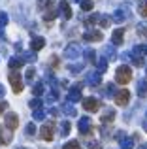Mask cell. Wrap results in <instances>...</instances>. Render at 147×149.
<instances>
[{
    "mask_svg": "<svg viewBox=\"0 0 147 149\" xmlns=\"http://www.w3.org/2000/svg\"><path fill=\"white\" fill-rule=\"evenodd\" d=\"M68 100H70V102L81 100V85H74L70 91H68Z\"/></svg>",
    "mask_w": 147,
    "mask_h": 149,
    "instance_id": "obj_12",
    "label": "cell"
},
{
    "mask_svg": "<svg viewBox=\"0 0 147 149\" xmlns=\"http://www.w3.org/2000/svg\"><path fill=\"white\" fill-rule=\"evenodd\" d=\"M115 119V111H113V109H107V111L106 113H104V115L102 117H100V121H102V123L104 125H107V123H111V121H113Z\"/></svg>",
    "mask_w": 147,
    "mask_h": 149,
    "instance_id": "obj_18",
    "label": "cell"
},
{
    "mask_svg": "<svg viewBox=\"0 0 147 149\" xmlns=\"http://www.w3.org/2000/svg\"><path fill=\"white\" fill-rule=\"evenodd\" d=\"M59 10H60V13H62V17H64V19H70V17H72V8L68 6L66 0H62V2L59 4Z\"/></svg>",
    "mask_w": 147,
    "mask_h": 149,
    "instance_id": "obj_15",
    "label": "cell"
},
{
    "mask_svg": "<svg viewBox=\"0 0 147 149\" xmlns=\"http://www.w3.org/2000/svg\"><path fill=\"white\" fill-rule=\"evenodd\" d=\"M74 2H79V0H74Z\"/></svg>",
    "mask_w": 147,
    "mask_h": 149,
    "instance_id": "obj_53",
    "label": "cell"
},
{
    "mask_svg": "<svg viewBox=\"0 0 147 149\" xmlns=\"http://www.w3.org/2000/svg\"><path fill=\"white\" fill-rule=\"evenodd\" d=\"M70 130H72L70 121H62V125H60V134H62V136H68V134H70Z\"/></svg>",
    "mask_w": 147,
    "mask_h": 149,
    "instance_id": "obj_23",
    "label": "cell"
},
{
    "mask_svg": "<svg viewBox=\"0 0 147 149\" xmlns=\"http://www.w3.org/2000/svg\"><path fill=\"white\" fill-rule=\"evenodd\" d=\"M92 6H94L92 0H83V2H81V11H91Z\"/></svg>",
    "mask_w": 147,
    "mask_h": 149,
    "instance_id": "obj_28",
    "label": "cell"
},
{
    "mask_svg": "<svg viewBox=\"0 0 147 149\" xmlns=\"http://www.w3.org/2000/svg\"><path fill=\"white\" fill-rule=\"evenodd\" d=\"M138 96H147V77H144V79L138 81Z\"/></svg>",
    "mask_w": 147,
    "mask_h": 149,
    "instance_id": "obj_16",
    "label": "cell"
},
{
    "mask_svg": "<svg viewBox=\"0 0 147 149\" xmlns=\"http://www.w3.org/2000/svg\"><path fill=\"white\" fill-rule=\"evenodd\" d=\"M51 6H53V0H38V10H42V11H45Z\"/></svg>",
    "mask_w": 147,
    "mask_h": 149,
    "instance_id": "obj_26",
    "label": "cell"
},
{
    "mask_svg": "<svg viewBox=\"0 0 147 149\" xmlns=\"http://www.w3.org/2000/svg\"><path fill=\"white\" fill-rule=\"evenodd\" d=\"M2 96H4V87L0 85V98H2Z\"/></svg>",
    "mask_w": 147,
    "mask_h": 149,
    "instance_id": "obj_49",
    "label": "cell"
},
{
    "mask_svg": "<svg viewBox=\"0 0 147 149\" xmlns=\"http://www.w3.org/2000/svg\"><path fill=\"white\" fill-rule=\"evenodd\" d=\"M126 19V10H115V13H113V21L115 23H123Z\"/></svg>",
    "mask_w": 147,
    "mask_h": 149,
    "instance_id": "obj_17",
    "label": "cell"
},
{
    "mask_svg": "<svg viewBox=\"0 0 147 149\" xmlns=\"http://www.w3.org/2000/svg\"><path fill=\"white\" fill-rule=\"evenodd\" d=\"M140 149H147V143H141V147Z\"/></svg>",
    "mask_w": 147,
    "mask_h": 149,
    "instance_id": "obj_50",
    "label": "cell"
},
{
    "mask_svg": "<svg viewBox=\"0 0 147 149\" xmlns=\"http://www.w3.org/2000/svg\"><path fill=\"white\" fill-rule=\"evenodd\" d=\"M57 17V10H55V8H47V10H45V15H44V19H45V21H53V19H55Z\"/></svg>",
    "mask_w": 147,
    "mask_h": 149,
    "instance_id": "obj_22",
    "label": "cell"
},
{
    "mask_svg": "<svg viewBox=\"0 0 147 149\" xmlns=\"http://www.w3.org/2000/svg\"><path fill=\"white\" fill-rule=\"evenodd\" d=\"M94 64L98 66V72L102 74V72H106V70H107V58H106V57H100L98 61L94 62Z\"/></svg>",
    "mask_w": 147,
    "mask_h": 149,
    "instance_id": "obj_21",
    "label": "cell"
},
{
    "mask_svg": "<svg viewBox=\"0 0 147 149\" xmlns=\"http://www.w3.org/2000/svg\"><path fill=\"white\" fill-rule=\"evenodd\" d=\"M11 142V130L6 127H0V146H8Z\"/></svg>",
    "mask_w": 147,
    "mask_h": 149,
    "instance_id": "obj_10",
    "label": "cell"
},
{
    "mask_svg": "<svg viewBox=\"0 0 147 149\" xmlns=\"http://www.w3.org/2000/svg\"><path fill=\"white\" fill-rule=\"evenodd\" d=\"M98 19H100V26H104V29H106V26H110V17L102 15V17H98Z\"/></svg>",
    "mask_w": 147,
    "mask_h": 149,
    "instance_id": "obj_39",
    "label": "cell"
},
{
    "mask_svg": "<svg viewBox=\"0 0 147 149\" xmlns=\"http://www.w3.org/2000/svg\"><path fill=\"white\" fill-rule=\"evenodd\" d=\"M21 149H28V147H21Z\"/></svg>",
    "mask_w": 147,
    "mask_h": 149,
    "instance_id": "obj_52",
    "label": "cell"
},
{
    "mask_svg": "<svg viewBox=\"0 0 147 149\" xmlns=\"http://www.w3.org/2000/svg\"><path fill=\"white\" fill-rule=\"evenodd\" d=\"M130 79H132V70H130V66H126V64L119 66L117 72H115V81L121 83V85H126Z\"/></svg>",
    "mask_w": 147,
    "mask_h": 149,
    "instance_id": "obj_1",
    "label": "cell"
},
{
    "mask_svg": "<svg viewBox=\"0 0 147 149\" xmlns=\"http://www.w3.org/2000/svg\"><path fill=\"white\" fill-rule=\"evenodd\" d=\"M144 127H145V132H147V121H145V123H144Z\"/></svg>",
    "mask_w": 147,
    "mask_h": 149,
    "instance_id": "obj_51",
    "label": "cell"
},
{
    "mask_svg": "<svg viewBox=\"0 0 147 149\" xmlns=\"http://www.w3.org/2000/svg\"><path fill=\"white\" fill-rule=\"evenodd\" d=\"M87 58H89L91 62H96V53H94L92 49H89V51H87Z\"/></svg>",
    "mask_w": 147,
    "mask_h": 149,
    "instance_id": "obj_42",
    "label": "cell"
},
{
    "mask_svg": "<svg viewBox=\"0 0 147 149\" xmlns=\"http://www.w3.org/2000/svg\"><path fill=\"white\" fill-rule=\"evenodd\" d=\"M77 128H79V132L83 136H89V134H92V123H91V119L89 117H81L79 119V123H77Z\"/></svg>",
    "mask_w": 147,
    "mask_h": 149,
    "instance_id": "obj_4",
    "label": "cell"
},
{
    "mask_svg": "<svg viewBox=\"0 0 147 149\" xmlns=\"http://www.w3.org/2000/svg\"><path fill=\"white\" fill-rule=\"evenodd\" d=\"M70 72H74V74L81 72V64H72V66H70Z\"/></svg>",
    "mask_w": 147,
    "mask_h": 149,
    "instance_id": "obj_44",
    "label": "cell"
},
{
    "mask_svg": "<svg viewBox=\"0 0 147 149\" xmlns=\"http://www.w3.org/2000/svg\"><path fill=\"white\" fill-rule=\"evenodd\" d=\"M147 55V45H136L132 51V57H145Z\"/></svg>",
    "mask_w": 147,
    "mask_h": 149,
    "instance_id": "obj_19",
    "label": "cell"
},
{
    "mask_svg": "<svg viewBox=\"0 0 147 149\" xmlns=\"http://www.w3.org/2000/svg\"><path fill=\"white\" fill-rule=\"evenodd\" d=\"M49 64H51V66H53V68H57V66H59V58H57V57H55V55H53V57H51V58H49Z\"/></svg>",
    "mask_w": 147,
    "mask_h": 149,
    "instance_id": "obj_43",
    "label": "cell"
},
{
    "mask_svg": "<svg viewBox=\"0 0 147 149\" xmlns=\"http://www.w3.org/2000/svg\"><path fill=\"white\" fill-rule=\"evenodd\" d=\"M62 149H81V143L77 140H70V142H66L62 146Z\"/></svg>",
    "mask_w": 147,
    "mask_h": 149,
    "instance_id": "obj_27",
    "label": "cell"
},
{
    "mask_svg": "<svg viewBox=\"0 0 147 149\" xmlns=\"http://www.w3.org/2000/svg\"><path fill=\"white\" fill-rule=\"evenodd\" d=\"M64 55H66V58H77L81 55V47L77 44H70L66 49H64Z\"/></svg>",
    "mask_w": 147,
    "mask_h": 149,
    "instance_id": "obj_8",
    "label": "cell"
},
{
    "mask_svg": "<svg viewBox=\"0 0 147 149\" xmlns=\"http://www.w3.org/2000/svg\"><path fill=\"white\" fill-rule=\"evenodd\" d=\"M49 113H51L53 117H57V115H59V109H51V111H49Z\"/></svg>",
    "mask_w": 147,
    "mask_h": 149,
    "instance_id": "obj_48",
    "label": "cell"
},
{
    "mask_svg": "<svg viewBox=\"0 0 147 149\" xmlns=\"http://www.w3.org/2000/svg\"><path fill=\"white\" fill-rule=\"evenodd\" d=\"M138 11H140V15H144V17H147V0H144V2H140V6H138Z\"/></svg>",
    "mask_w": 147,
    "mask_h": 149,
    "instance_id": "obj_31",
    "label": "cell"
},
{
    "mask_svg": "<svg viewBox=\"0 0 147 149\" xmlns=\"http://www.w3.org/2000/svg\"><path fill=\"white\" fill-rule=\"evenodd\" d=\"M19 57H21L23 62H32L34 61V51H32V53H21Z\"/></svg>",
    "mask_w": 147,
    "mask_h": 149,
    "instance_id": "obj_30",
    "label": "cell"
},
{
    "mask_svg": "<svg viewBox=\"0 0 147 149\" xmlns=\"http://www.w3.org/2000/svg\"><path fill=\"white\" fill-rule=\"evenodd\" d=\"M4 123H6V128H10V130H15V128L19 127V117H17V113L8 111L6 117H4Z\"/></svg>",
    "mask_w": 147,
    "mask_h": 149,
    "instance_id": "obj_5",
    "label": "cell"
},
{
    "mask_svg": "<svg viewBox=\"0 0 147 149\" xmlns=\"http://www.w3.org/2000/svg\"><path fill=\"white\" fill-rule=\"evenodd\" d=\"M26 134H28V136H34V134H36V127H34V123H28V125H26Z\"/></svg>",
    "mask_w": 147,
    "mask_h": 149,
    "instance_id": "obj_36",
    "label": "cell"
},
{
    "mask_svg": "<svg viewBox=\"0 0 147 149\" xmlns=\"http://www.w3.org/2000/svg\"><path fill=\"white\" fill-rule=\"evenodd\" d=\"M83 108L87 109V111H98V109H100V100L94 98V96L83 98Z\"/></svg>",
    "mask_w": 147,
    "mask_h": 149,
    "instance_id": "obj_7",
    "label": "cell"
},
{
    "mask_svg": "<svg viewBox=\"0 0 147 149\" xmlns=\"http://www.w3.org/2000/svg\"><path fill=\"white\" fill-rule=\"evenodd\" d=\"M47 100H49V102H55V100H59V91H57V89H53V91L49 93Z\"/></svg>",
    "mask_w": 147,
    "mask_h": 149,
    "instance_id": "obj_35",
    "label": "cell"
},
{
    "mask_svg": "<svg viewBox=\"0 0 147 149\" xmlns=\"http://www.w3.org/2000/svg\"><path fill=\"white\" fill-rule=\"evenodd\" d=\"M34 74H36V72H34V68H28V70H26V74H25L26 81H32L34 79Z\"/></svg>",
    "mask_w": 147,
    "mask_h": 149,
    "instance_id": "obj_40",
    "label": "cell"
},
{
    "mask_svg": "<svg viewBox=\"0 0 147 149\" xmlns=\"http://www.w3.org/2000/svg\"><path fill=\"white\" fill-rule=\"evenodd\" d=\"M32 93H34V96H42L44 95V83H36L34 89H32Z\"/></svg>",
    "mask_w": 147,
    "mask_h": 149,
    "instance_id": "obj_29",
    "label": "cell"
},
{
    "mask_svg": "<svg viewBox=\"0 0 147 149\" xmlns=\"http://www.w3.org/2000/svg\"><path fill=\"white\" fill-rule=\"evenodd\" d=\"M53 136H55V123H45L40 128V138L45 142H53Z\"/></svg>",
    "mask_w": 147,
    "mask_h": 149,
    "instance_id": "obj_2",
    "label": "cell"
},
{
    "mask_svg": "<svg viewBox=\"0 0 147 149\" xmlns=\"http://www.w3.org/2000/svg\"><path fill=\"white\" fill-rule=\"evenodd\" d=\"M4 109H8V104H6V102H2V104H0V111H4Z\"/></svg>",
    "mask_w": 147,
    "mask_h": 149,
    "instance_id": "obj_47",
    "label": "cell"
},
{
    "mask_svg": "<svg viewBox=\"0 0 147 149\" xmlns=\"http://www.w3.org/2000/svg\"><path fill=\"white\" fill-rule=\"evenodd\" d=\"M8 79H10V83H11V89H13V93H21L23 91V77L19 76V72H11L10 76H8Z\"/></svg>",
    "mask_w": 147,
    "mask_h": 149,
    "instance_id": "obj_3",
    "label": "cell"
},
{
    "mask_svg": "<svg viewBox=\"0 0 147 149\" xmlns=\"http://www.w3.org/2000/svg\"><path fill=\"white\" fill-rule=\"evenodd\" d=\"M44 45H45V40L42 36H38V38H32V42H30V49L36 53V51H40V49H44Z\"/></svg>",
    "mask_w": 147,
    "mask_h": 149,
    "instance_id": "obj_13",
    "label": "cell"
},
{
    "mask_svg": "<svg viewBox=\"0 0 147 149\" xmlns=\"http://www.w3.org/2000/svg\"><path fill=\"white\" fill-rule=\"evenodd\" d=\"M6 25H8V13L0 11V29H4Z\"/></svg>",
    "mask_w": 147,
    "mask_h": 149,
    "instance_id": "obj_34",
    "label": "cell"
},
{
    "mask_svg": "<svg viewBox=\"0 0 147 149\" xmlns=\"http://www.w3.org/2000/svg\"><path fill=\"white\" fill-rule=\"evenodd\" d=\"M106 53H107V57H110V58H115V51H113V47H107Z\"/></svg>",
    "mask_w": 147,
    "mask_h": 149,
    "instance_id": "obj_45",
    "label": "cell"
},
{
    "mask_svg": "<svg viewBox=\"0 0 147 149\" xmlns=\"http://www.w3.org/2000/svg\"><path fill=\"white\" fill-rule=\"evenodd\" d=\"M32 117H34V121H44L45 119V111L42 108H38V109L32 111Z\"/></svg>",
    "mask_w": 147,
    "mask_h": 149,
    "instance_id": "obj_25",
    "label": "cell"
},
{
    "mask_svg": "<svg viewBox=\"0 0 147 149\" xmlns=\"http://www.w3.org/2000/svg\"><path fill=\"white\" fill-rule=\"evenodd\" d=\"M106 95H107V96H113V95H115V87H113V83H110V85L106 87Z\"/></svg>",
    "mask_w": 147,
    "mask_h": 149,
    "instance_id": "obj_41",
    "label": "cell"
},
{
    "mask_svg": "<svg viewBox=\"0 0 147 149\" xmlns=\"http://www.w3.org/2000/svg\"><path fill=\"white\" fill-rule=\"evenodd\" d=\"M136 30H138V34H140V36H144V38L147 36V26L145 25H138Z\"/></svg>",
    "mask_w": 147,
    "mask_h": 149,
    "instance_id": "obj_38",
    "label": "cell"
},
{
    "mask_svg": "<svg viewBox=\"0 0 147 149\" xmlns=\"http://www.w3.org/2000/svg\"><path fill=\"white\" fill-rule=\"evenodd\" d=\"M98 17L100 15H91V17L85 19V23H87V25H94V23H98Z\"/></svg>",
    "mask_w": 147,
    "mask_h": 149,
    "instance_id": "obj_37",
    "label": "cell"
},
{
    "mask_svg": "<svg viewBox=\"0 0 147 149\" xmlns=\"http://www.w3.org/2000/svg\"><path fill=\"white\" fill-rule=\"evenodd\" d=\"M42 106H44V104H42L40 98H32V100H30V108H32V109H38V108H42Z\"/></svg>",
    "mask_w": 147,
    "mask_h": 149,
    "instance_id": "obj_33",
    "label": "cell"
},
{
    "mask_svg": "<svg viewBox=\"0 0 147 149\" xmlns=\"http://www.w3.org/2000/svg\"><path fill=\"white\" fill-rule=\"evenodd\" d=\"M62 109H64V113H66V115H70V117H74V115H76V113H77L74 106H68V102H66V106H64Z\"/></svg>",
    "mask_w": 147,
    "mask_h": 149,
    "instance_id": "obj_32",
    "label": "cell"
},
{
    "mask_svg": "<svg viewBox=\"0 0 147 149\" xmlns=\"http://www.w3.org/2000/svg\"><path fill=\"white\" fill-rule=\"evenodd\" d=\"M123 40H125V30L123 29L113 30V34H111V44L113 45H123Z\"/></svg>",
    "mask_w": 147,
    "mask_h": 149,
    "instance_id": "obj_11",
    "label": "cell"
},
{
    "mask_svg": "<svg viewBox=\"0 0 147 149\" xmlns=\"http://www.w3.org/2000/svg\"><path fill=\"white\" fill-rule=\"evenodd\" d=\"M89 149H100V143L98 142H91L89 143Z\"/></svg>",
    "mask_w": 147,
    "mask_h": 149,
    "instance_id": "obj_46",
    "label": "cell"
},
{
    "mask_svg": "<svg viewBox=\"0 0 147 149\" xmlns=\"http://www.w3.org/2000/svg\"><path fill=\"white\" fill-rule=\"evenodd\" d=\"M100 81H102V76H100V72H92L87 76V83L91 85V87H96V85H100Z\"/></svg>",
    "mask_w": 147,
    "mask_h": 149,
    "instance_id": "obj_14",
    "label": "cell"
},
{
    "mask_svg": "<svg viewBox=\"0 0 147 149\" xmlns=\"http://www.w3.org/2000/svg\"><path fill=\"white\" fill-rule=\"evenodd\" d=\"M8 66H10L11 70H17V68H21V66H23V61H21V57H13V58H10Z\"/></svg>",
    "mask_w": 147,
    "mask_h": 149,
    "instance_id": "obj_20",
    "label": "cell"
},
{
    "mask_svg": "<svg viewBox=\"0 0 147 149\" xmlns=\"http://www.w3.org/2000/svg\"><path fill=\"white\" fill-rule=\"evenodd\" d=\"M132 147H134L132 138H125V136H123L121 138V149H132Z\"/></svg>",
    "mask_w": 147,
    "mask_h": 149,
    "instance_id": "obj_24",
    "label": "cell"
},
{
    "mask_svg": "<svg viewBox=\"0 0 147 149\" xmlns=\"http://www.w3.org/2000/svg\"><path fill=\"white\" fill-rule=\"evenodd\" d=\"M102 32H100V30H89V32H85L83 34V40L85 42H100L102 40Z\"/></svg>",
    "mask_w": 147,
    "mask_h": 149,
    "instance_id": "obj_9",
    "label": "cell"
},
{
    "mask_svg": "<svg viewBox=\"0 0 147 149\" xmlns=\"http://www.w3.org/2000/svg\"><path fill=\"white\" fill-rule=\"evenodd\" d=\"M130 102V93L128 89H121V91L115 93V104L117 106H126Z\"/></svg>",
    "mask_w": 147,
    "mask_h": 149,
    "instance_id": "obj_6",
    "label": "cell"
}]
</instances>
